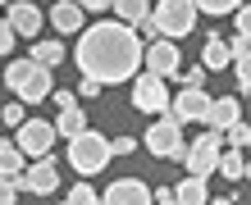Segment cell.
I'll use <instances>...</instances> for the list:
<instances>
[{
    "mask_svg": "<svg viewBox=\"0 0 251 205\" xmlns=\"http://www.w3.org/2000/svg\"><path fill=\"white\" fill-rule=\"evenodd\" d=\"M100 201L105 205H146L151 201V187L142 178H119V182H110L105 192H100Z\"/></svg>",
    "mask_w": 251,
    "mask_h": 205,
    "instance_id": "cell-12",
    "label": "cell"
},
{
    "mask_svg": "<svg viewBox=\"0 0 251 205\" xmlns=\"http://www.w3.org/2000/svg\"><path fill=\"white\" fill-rule=\"evenodd\" d=\"M55 96V105H60V110H69V105H78V96H73V91H50Z\"/></svg>",
    "mask_w": 251,
    "mask_h": 205,
    "instance_id": "cell-33",
    "label": "cell"
},
{
    "mask_svg": "<svg viewBox=\"0 0 251 205\" xmlns=\"http://www.w3.org/2000/svg\"><path fill=\"white\" fill-rule=\"evenodd\" d=\"M215 173H219V178H228V182H242V178H247V159H242L238 146H224V151H219Z\"/></svg>",
    "mask_w": 251,
    "mask_h": 205,
    "instance_id": "cell-16",
    "label": "cell"
},
{
    "mask_svg": "<svg viewBox=\"0 0 251 205\" xmlns=\"http://www.w3.org/2000/svg\"><path fill=\"white\" fill-rule=\"evenodd\" d=\"M19 196V187H14V173H0V205H9Z\"/></svg>",
    "mask_w": 251,
    "mask_h": 205,
    "instance_id": "cell-28",
    "label": "cell"
},
{
    "mask_svg": "<svg viewBox=\"0 0 251 205\" xmlns=\"http://www.w3.org/2000/svg\"><path fill=\"white\" fill-rule=\"evenodd\" d=\"M238 119H242V100H238V96H219V100H210L205 114H201V123H205V128H219V133H224L228 123H238Z\"/></svg>",
    "mask_w": 251,
    "mask_h": 205,
    "instance_id": "cell-13",
    "label": "cell"
},
{
    "mask_svg": "<svg viewBox=\"0 0 251 205\" xmlns=\"http://www.w3.org/2000/svg\"><path fill=\"white\" fill-rule=\"evenodd\" d=\"M110 9L114 14H119V23H142L146 19V14H151V5H146V0H110Z\"/></svg>",
    "mask_w": 251,
    "mask_h": 205,
    "instance_id": "cell-20",
    "label": "cell"
},
{
    "mask_svg": "<svg viewBox=\"0 0 251 205\" xmlns=\"http://www.w3.org/2000/svg\"><path fill=\"white\" fill-rule=\"evenodd\" d=\"M73 5H78L82 14H87V9H92V14H100V9H110V0H73Z\"/></svg>",
    "mask_w": 251,
    "mask_h": 205,
    "instance_id": "cell-32",
    "label": "cell"
},
{
    "mask_svg": "<svg viewBox=\"0 0 251 205\" xmlns=\"http://www.w3.org/2000/svg\"><path fill=\"white\" fill-rule=\"evenodd\" d=\"M151 23L160 37H187L192 27H197V5L192 0H155L151 5Z\"/></svg>",
    "mask_w": 251,
    "mask_h": 205,
    "instance_id": "cell-3",
    "label": "cell"
},
{
    "mask_svg": "<svg viewBox=\"0 0 251 205\" xmlns=\"http://www.w3.org/2000/svg\"><path fill=\"white\" fill-rule=\"evenodd\" d=\"M178 82H183V87H205V64H197V68H178Z\"/></svg>",
    "mask_w": 251,
    "mask_h": 205,
    "instance_id": "cell-26",
    "label": "cell"
},
{
    "mask_svg": "<svg viewBox=\"0 0 251 205\" xmlns=\"http://www.w3.org/2000/svg\"><path fill=\"white\" fill-rule=\"evenodd\" d=\"M46 19H50V27H55L60 37H78V32H82V9L73 5V0H60Z\"/></svg>",
    "mask_w": 251,
    "mask_h": 205,
    "instance_id": "cell-14",
    "label": "cell"
},
{
    "mask_svg": "<svg viewBox=\"0 0 251 205\" xmlns=\"http://www.w3.org/2000/svg\"><path fill=\"white\" fill-rule=\"evenodd\" d=\"M27 60H37V64H46V68H55L64 60V41H55V37H41V41H32V55Z\"/></svg>",
    "mask_w": 251,
    "mask_h": 205,
    "instance_id": "cell-19",
    "label": "cell"
},
{
    "mask_svg": "<svg viewBox=\"0 0 251 205\" xmlns=\"http://www.w3.org/2000/svg\"><path fill=\"white\" fill-rule=\"evenodd\" d=\"M110 159H114L110 137L92 133V128H82V133H73V137H69V164H73V173H82V178H96V173L105 169Z\"/></svg>",
    "mask_w": 251,
    "mask_h": 205,
    "instance_id": "cell-2",
    "label": "cell"
},
{
    "mask_svg": "<svg viewBox=\"0 0 251 205\" xmlns=\"http://www.w3.org/2000/svg\"><path fill=\"white\" fill-rule=\"evenodd\" d=\"M19 151L27 159H41V155H50V146H55V123H41V119H23L19 123Z\"/></svg>",
    "mask_w": 251,
    "mask_h": 205,
    "instance_id": "cell-9",
    "label": "cell"
},
{
    "mask_svg": "<svg viewBox=\"0 0 251 205\" xmlns=\"http://www.w3.org/2000/svg\"><path fill=\"white\" fill-rule=\"evenodd\" d=\"M192 5H197V14H233L242 0H192Z\"/></svg>",
    "mask_w": 251,
    "mask_h": 205,
    "instance_id": "cell-24",
    "label": "cell"
},
{
    "mask_svg": "<svg viewBox=\"0 0 251 205\" xmlns=\"http://www.w3.org/2000/svg\"><path fill=\"white\" fill-rule=\"evenodd\" d=\"M14 50V27H9V19H0V55H9Z\"/></svg>",
    "mask_w": 251,
    "mask_h": 205,
    "instance_id": "cell-29",
    "label": "cell"
},
{
    "mask_svg": "<svg viewBox=\"0 0 251 205\" xmlns=\"http://www.w3.org/2000/svg\"><path fill=\"white\" fill-rule=\"evenodd\" d=\"M151 201H160V205H174V187H155V192H151Z\"/></svg>",
    "mask_w": 251,
    "mask_h": 205,
    "instance_id": "cell-35",
    "label": "cell"
},
{
    "mask_svg": "<svg viewBox=\"0 0 251 205\" xmlns=\"http://www.w3.org/2000/svg\"><path fill=\"white\" fill-rule=\"evenodd\" d=\"M87 128V114L78 110V105H69V110H60V119H55V133H64V137H73V133H82Z\"/></svg>",
    "mask_w": 251,
    "mask_h": 205,
    "instance_id": "cell-22",
    "label": "cell"
},
{
    "mask_svg": "<svg viewBox=\"0 0 251 205\" xmlns=\"http://www.w3.org/2000/svg\"><path fill=\"white\" fill-rule=\"evenodd\" d=\"M146 151L151 155H160V159H183V151H187V141H183V123L178 119H160V123H151L146 128Z\"/></svg>",
    "mask_w": 251,
    "mask_h": 205,
    "instance_id": "cell-5",
    "label": "cell"
},
{
    "mask_svg": "<svg viewBox=\"0 0 251 205\" xmlns=\"http://www.w3.org/2000/svg\"><path fill=\"white\" fill-rule=\"evenodd\" d=\"M205 105H210L205 87H183V91L169 100V110H165V114H169V119H178V123H201Z\"/></svg>",
    "mask_w": 251,
    "mask_h": 205,
    "instance_id": "cell-10",
    "label": "cell"
},
{
    "mask_svg": "<svg viewBox=\"0 0 251 205\" xmlns=\"http://www.w3.org/2000/svg\"><path fill=\"white\" fill-rule=\"evenodd\" d=\"M14 187L32 196H50V192H60V169H55L50 155H41L32 164H23V173H14Z\"/></svg>",
    "mask_w": 251,
    "mask_h": 205,
    "instance_id": "cell-6",
    "label": "cell"
},
{
    "mask_svg": "<svg viewBox=\"0 0 251 205\" xmlns=\"http://www.w3.org/2000/svg\"><path fill=\"white\" fill-rule=\"evenodd\" d=\"M142 64H146V73L151 78H178V68H183V55H178V46H174L169 37H160V41H151V46L142 50Z\"/></svg>",
    "mask_w": 251,
    "mask_h": 205,
    "instance_id": "cell-7",
    "label": "cell"
},
{
    "mask_svg": "<svg viewBox=\"0 0 251 205\" xmlns=\"http://www.w3.org/2000/svg\"><path fill=\"white\" fill-rule=\"evenodd\" d=\"M32 73H37V60H14V64L5 68V82L14 87V91H19V87H23L27 78H32Z\"/></svg>",
    "mask_w": 251,
    "mask_h": 205,
    "instance_id": "cell-23",
    "label": "cell"
},
{
    "mask_svg": "<svg viewBox=\"0 0 251 205\" xmlns=\"http://www.w3.org/2000/svg\"><path fill=\"white\" fill-rule=\"evenodd\" d=\"M27 155L19 151V141H0V173H23Z\"/></svg>",
    "mask_w": 251,
    "mask_h": 205,
    "instance_id": "cell-21",
    "label": "cell"
},
{
    "mask_svg": "<svg viewBox=\"0 0 251 205\" xmlns=\"http://www.w3.org/2000/svg\"><path fill=\"white\" fill-rule=\"evenodd\" d=\"M233 23H238V32H251V14H247V5L233 9Z\"/></svg>",
    "mask_w": 251,
    "mask_h": 205,
    "instance_id": "cell-31",
    "label": "cell"
},
{
    "mask_svg": "<svg viewBox=\"0 0 251 205\" xmlns=\"http://www.w3.org/2000/svg\"><path fill=\"white\" fill-rule=\"evenodd\" d=\"M50 91H55L50 68H46V64H37V73H32V78H27V82L19 87V100H23V105H41V100H46Z\"/></svg>",
    "mask_w": 251,
    "mask_h": 205,
    "instance_id": "cell-15",
    "label": "cell"
},
{
    "mask_svg": "<svg viewBox=\"0 0 251 205\" xmlns=\"http://www.w3.org/2000/svg\"><path fill=\"white\" fill-rule=\"evenodd\" d=\"M201 64H205V73H224V68L233 64L228 41H224V37H210V41H205V50H201Z\"/></svg>",
    "mask_w": 251,
    "mask_h": 205,
    "instance_id": "cell-17",
    "label": "cell"
},
{
    "mask_svg": "<svg viewBox=\"0 0 251 205\" xmlns=\"http://www.w3.org/2000/svg\"><path fill=\"white\" fill-rule=\"evenodd\" d=\"M9 27H14V37H41V23H46V14H41L32 0H9Z\"/></svg>",
    "mask_w": 251,
    "mask_h": 205,
    "instance_id": "cell-11",
    "label": "cell"
},
{
    "mask_svg": "<svg viewBox=\"0 0 251 205\" xmlns=\"http://www.w3.org/2000/svg\"><path fill=\"white\" fill-rule=\"evenodd\" d=\"M0 5H9V0H0Z\"/></svg>",
    "mask_w": 251,
    "mask_h": 205,
    "instance_id": "cell-36",
    "label": "cell"
},
{
    "mask_svg": "<svg viewBox=\"0 0 251 205\" xmlns=\"http://www.w3.org/2000/svg\"><path fill=\"white\" fill-rule=\"evenodd\" d=\"M27 105H23V100H14V105H5V110H0V119H5V123H14V128H19L23 119H27V114H23Z\"/></svg>",
    "mask_w": 251,
    "mask_h": 205,
    "instance_id": "cell-27",
    "label": "cell"
},
{
    "mask_svg": "<svg viewBox=\"0 0 251 205\" xmlns=\"http://www.w3.org/2000/svg\"><path fill=\"white\" fill-rule=\"evenodd\" d=\"M73 60H78L82 78H96L100 87L132 82L142 68V37L128 23H92L73 41Z\"/></svg>",
    "mask_w": 251,
    "mask_h": 205,
    "instance_id": "cell-1",
    "label": "cell"
},
{
    "mask_svg": "<svg viewBox=\"0 0 251 205\" xmlns=\"http://www.w3.org/2000/svg\"><path fill=\"white\" fill-rule=\"evenodd\" d=\"M132 105H137L142 114H165V110H169V91H165V78L137 73V78H132Z\"/></svg>",
    "mask_w": 251,
    "mask_h": 205,
    "instance_id": "cell-8",
    "label": "cell"
},
{
    "mask_svg": "<svg viewBox=\"0 0 251 205\" xmlns=\"http://www.w3.org/2000/svg\"><path fill=\"white\" fill-rule=\"evenodd\" d=\"M96 91H100L96 78H82V82H78V96H96Z\"/></svg>",
    "mask_w": 251,
    "mask_h": 205,
    "instance_id": "cell-34",
    "label": "cell"
},
{
    "mask_svg": "<svg viewBox=\"0 0 251 205\" xmlns=\"http://www.w3.org/2000/svg\"><path fill=\"white\" fill-rule=\"evenodd\" d=\"M92 201H100V196H96V187H87V182H73L69 205H92Z\"/></svg>",
    "mask_w": 251,
    "mask_h": 205,
    "instance_id": "cell-25",
    "label": "cell"
},
{
    "mask_svg": "<svg viewBox=\"0 0 251 205\" xmlns=\"http://www.w3.org/2000/svg\"><path fill=\"white\" fill-rule=\"evenodd\" d=\"M224 133L219 128H210L205 137H197V141H187V151H183V164H187V173H197V178H210L215 173V159H219V151H224Z\"/></svg>",
    "mask_w": 251,
    "mask_h": 205,
    "instance_id": "cell-4",
    "label": "cell"
},
{
    "mask_svg": "<svg viewBox=\"0 0 251 205\" xmlns=\"http://www.w3.org/2000/svg\"><path fill=\"white\" fill-rule=\"evenodd\" d=\"M137 146H142V141H132V137H114V141H110V151H114V155H132Z\"/></svg>",
    "mask_w": 251,
    "mask_h": 205,
    "instance_id": "cell-30",
    "label": "cell"
},
{
    "mask_svg": "<svg viewBox=\"0 0 251 205\" xmlns=\"http://www.w3.org/2000/svg\"><path fill=\"white\" fill-rule=\"evenodd\" d=\"M174 201L178 205H205L210 201V187H205V178L187 173V182H174Z\"/></svg>",
    "mask_w": 251,
    "mask_h": 205,
    "instance_id": "cell-18",
    "label": "cell"
}]
</instances>
